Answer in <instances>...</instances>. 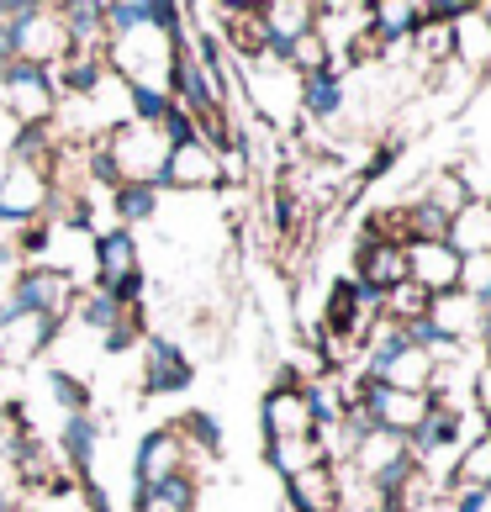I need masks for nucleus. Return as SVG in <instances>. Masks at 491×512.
Masks as SVG:
<instances>
[{
	"instance_id": "nucleus-1",
	"label": "nucleus",
	"mask_w": 491,
	"mask_h": 512,
	"mask_svg": "<svg viewBox=\"0 0 491 512\" xmlns=\"http://www.w3.org/2000/svg\"><path fill=\"white\" fill-rule=\"evenodd\" d=\"M180 37H185V32H180ZM180 37H175V32H159V27L117 32V37L106 43V69L117 74L122 85H154V90H169Z\"/></svg>"
},
{
	"instance_id": "nucleus-2",
	"label": "nucleus",
	"mask_w": 491,
	"mask_h": 512,
	"mask_svg": "<svg viewBox=\"0 0 491 512\" xmlns=\"http://www.w3.org/2000/svg\"><path fill=\"white\" fill-rule=\"evenodd\" d=\"M90 286L117 296L122 307H143V249H138V233L106 227V233L90 238Z\"/></svg>"
},
{
	"instance_id": "nucleus-3",
	"label": "nucleus",
	"mask_w": 491,
	"mask_h": 512,
	"mask_svg": "<svg viewBox=\"0 0 491 512\" xmlns=\"http://www.w3.org/2000/svg\"><path fill=\"white\" fill-rule=\"evenodd\" d=\"M101 148H106L111 169H117V185H154V191H159L164 159H169V138L159 127L122 122V127L101 132Z\"/></svg>"
},
{
	"instance_id": "nucleus-4",
	"label": "nucleus",
	"mask_w": 491,
	"mask_h": 512,
	"mask_svg": "<svg viewBox=\"0 0 491 512\" xmlns=\"http://www.w3.org/2000/svg\"><path fill=\"white\" fill-rule=\"evenodd\" d=\"M0 111H6L16 127H53V117H59V85H53V69L0 64Z\"/></svg>"
},
{
	"instance_id": "nucleus-5",
	"label": "nucleus",
	"mask_w": 491,
	"mask_h": 512,
	"mask_svg": "<svg viewBox=\"0 0 491 512\" xmlns=\"http://www.w3.org/2000/svg\"><path fill=\"white\" fill-rule=\"evenodd\" d=\"M74 296H80V286L53 270V264H27L22 275L6 286V296H0V307H16V312H37V317H53L64 328L69 312H74Z\"/></svg>"
},
{
	"instance_id": "nucleus-6",
	"label": "nucleus",
	"mask_w": 491,
	"mask_h": 512,
	"mask_svg": "<svg viewBox=\"0 0 491 512\" xmlns=\"http://www.w3.org/2000/svg\"><path fill=\"white\" fill-rule=\"evenodd\" d=\"M259 433L264 439H312V407L307 381H296V365H280V381L259 402Z\"/></svg>"
},
{
	"instance_id": "nucleus-7",
	"label": "nucleus",
	"mask_w": 491,
	"mask_h": 512,
	"mask_svg": "<svg viewBox=\"0 0 491 512\" xmlns=\"http://www.w3.org/2000/svg\"><path fill=\"white\" fill-rule=\"evenodd\" d=\"M185 470H196V460H191V449H185V439L169 423L148 428L138 439V449H132V491H154L164 481L185 476Z\"/></svg>"
},
{
	"instance_id": "nucleus-8",
	"label": "nucleus",
	"mask_w": 491,
	"mask_h": 512,
	"mask_svg": "<svg viewBox=\"0 0 491 512\" xmlns=\"http://www.w3.org/2000/svg\"><path fill=\"white\" fill-rule=\"evenodd\" d=\"M53 212V180L48 169L37 164H16L6 169V180H0V222L6 227H32Z\"/></svg>"
},
{
	"instance_id": "nucleus-9",
	"label": "nucleus",
	"mask_w": 491,
	"mask_h": 512,
	"mask_svg": "<svg viewBox=\"0 0 491 512\" xmlns=\"http://www.w3.org/2000/svg\"><path fill=\"white\" fill-rule=\"evenodd\" d=\"M143 375H138V391L143 396H175L196 381V365H191V354H185L175 338H164V333H143Z\"/></svg>"
},
{
	"instance_id": "nucleus-10",
	"label": "nucleus",
	"mask_w": 491,
	"mask_h": 512,
	"mask_svg": "<svg viewBox=\"0 0 491 512\" xmlns=\"http://www.w3.org/2000/svg\"><path fill=\"white\" fill-rule=\"evenodd\" d=\"M217 185H222V154H217L206 138H191V143H175V148H169L159 191L191 196V191H217Z\"/></svg>"
},
{
	"instance_id": "nucleus-11",
	"label": "nucleus",
	"mask_w": 491,
	"mask_h": 512,
	"mask_svg": "<svg viewBox=\"0 0 491 512\" xmlns=\"http://www.w3.org/2000/svg\"><path fill=\"white\" fill-rule=\"evenodd\" d=\"M53 338H59V322L53 317L0 307V365H37L53 349Z\"/></svg>"
},
{
	"instance_id": "nucleus-12",
	"label": "nucleus",
	"mask_w": 491,
	"mask_h": 512,
	"mask_svg": "<svg viewBox=\"0 0 491 512\" xmlns=\"http://www.w3.org/2000/svg\"><path fill=\"white\" fill-rule=\"evenodd\" d=\"M317 22V0H259V43L264 59L286 64V53L301 32H312Z\"/></svg>"
},
{
	"instance_id": "nucleus-13",
	"label": "nucleus",
	"mask_w": 491,
	"mask_h": 512,
	"mask_svg": "<svg viewBox=\"0 0 491 512\" xmlns=\"http://www.w3.org/2000/svg\"><path fill=\"white\" fill-rule=\"evenodd\" d=\"M407 280L418 291L428 296H449V291H460V254L449 249L444 238H418V243H407Z\"/></svg>"
},
{
	"instance_id": "nucleus-14",
	"label": "nucleus",
	"mask_w": 491,
	"mask_h": 512,
	"mask_svg": "<svg viewBox=\"0 0 491 512\" xmlns=\"http://www.w3.org/2000/svg\"><path fill=\"white\" fill-rule=\"evenodd\" d=\"M349 106V80L344 69H312V74H296V117L307 122H338Z\"/></svg>"
},
{
	"instance_id": "nucleus-15",
	"label": "nucleus",
	"mask_w": 491,
	"mask_h": 512,
	"mask_svg": "<svg viewBox=\"0 0 491 512\" xmlns=\"http://www.w3.org/2000/svg\"><path fill=\"white\" fill-rule=\"evenodd\" d=\"M354 286H365L370 296H386L391 286L407 280V254L396 243H381V238H360L354 243Z\"/></svg>"
},
{
	"instance_id": "nucleus-16",
	"label": "nucleus",
	"mask_w": 491,
	"mask_h": 512,
	"mask_svg": "<svg viewBox=\"0 0 491 512\" xmlns=\"http://www.w3.org/2000/svg\"><path fill=\"white\" fill-rule=\"evenodd\" d=\"M428 328L444 338V344H476L481 338V301H470L465 291H449V296H433L428 301Z\"/></svg>"
},
{
	"instance_id": "nucleus-17",
	"label": "nucleus",
	"mask_w": 491,
	"mask_h": 512,
	"mask_svg": "<svg viewBox=\"0 0 491 512\" xmlns=\"http://www.w3.org/2000/svg\"><path fill=\"white\" fill-rule=\"evenodd\" d=\"M418 22H423V6H412V0H370V37L381 43V59L407 48Z\"/></svg>"
},
{
	"instance_id": "nucleus-18",
	"label": "nucleus",
	"mask_w": 491,
	"mask_h": 512,
	"mask_svg": "<svg viewBox=\"0 0 491 512\" xmlns=\"http://www.w3.org/2000/svg\"><path fill=\"white\" fill-rule=\"evenodd\" d=\"M286 507L291 512H338V465H312L286 481Z\"/></svg>"
},
{
	"instance_id": "nucleus-19",
	"label": "nucleus",
	"mask_w": 491,
	"mask_h": 512,
	"mask_svg": "<svg viewBox=\"0 0 491 512\" xmlns=\"http://www.w3.org/2000/svg\"><path fill=\"white\" fill-rule=\"evenodd\" d=\"M201 507V476L185 470V476L164 481L154 491H132V512H196Z\"/></svg>"
},
{
	"instance_id": "nucleus-20",
	"label": "nucleus",
	"mask_w": 491,
	"mask_h": 512,
	"mask_svg": "<svg viewBox=\"0 0 491 512\" xmlns=\"http://www.w3.org/2000/svg\"><path fill=\"white\" fill-rule=\"evenodd\" d=\"M444 243H449L460 259H465V254H486V249H491V201H470L465 212L449 217Z\"/></svg>"
},
{
	"instance_id": "nucleus-21",
	"label": "nucleus",
	"mask_w": 491,
	"mask_h": 512,
	"mask_svg": "<svg viewBox=\"0 0 491 512\" xmlns=\"http://www.w3.org/2000/svg\"><path fill=\"white\" fill-rule=\"evenodd\" d=\"M96 444H101L96 412H74V417H64L59 449H64V460L74 465V476H90V465H96Z\"/></svg>"
},
{
	"instance_id": "nucleus-22",
	"label": "nucleus",
	"mask_w": 491,
	"mask_h": 512,
	"mask_svg": "<svg viewBox=\"0 0 491 512\" xmlns=\"http://www.w3.org/2000/svg\"><path fill=\"white\" fill-rule=\"evenodd\" d=\"M259 454H264V465H270L280 481H291V476H301V470L323 465V444H317V439H264Z\"/></svg>"
},
{
	"instance_id": "nucleus-23",
	"label": "nucleus",
	"mask_w": 491,
	"mask_h": 512,
	"mask_svg": "<svg viewBox=\"0 0 491 512\" xmlns=\"http://www.w3.org/2000/svg\"><path fill=\"white\" fill-rule=\"evenodd\" d=\"M122 317H127L122 301L106 296V291H96V286H80V296H74V312H69V322H80V328L96 333V338H106Z\"/></svg>"
},
{
	"instance_id": "nucleus-24",
	"label": "nucleus",
	"mask_w": 491,
	"mask_h": 512,
	"mask_svg": "<svg viewBox=\"0 0 491 512\" xmlns=\"http://www.w3.org/2000/svg\"><path fill=\"white\" fill-rule=\"evenodd\" d=\"M412 201L433 206L439 217H455V212H465V206H470V191H465V180L455 175V164H444V169H433V175L423 180V191L412 196Z\"/></svg>"
},
{
	"instance_id": "nucleus-25",
	"label": "nucleus",
	"mask_w": 491,
	"mask_h": 512,
	"mask_svg": "<svg viewBox=\"0 0 491 512\" xmlns=\"http://www.w3.org/2000/svg\"><path fill=\"white\" fill-rule=\"evenodd\" d=\"M159 206H164V191H154V185H117L111 191V212H117V227H127V233L154 222Z\"/></svg>"
},
{
	"instance_id": "nucleus-26",
	"label": "nucleus",
	"mask_w": 491,
	"mask_h": 512,
	"mask_svg": "<svg viewBox=\"0 0 491 512\" xmlns=\"http://www.w3.org/2000/svg\"><path fill=\"white\" fill-rule=\"evenodd\" d=\"M169 428H175L180 439H185V449H191V460H196V454H212V460L222 454V423H217V417L206 412V407L180 412V423H169Z\"/></svg>"
},
{
	"instance_id": "nucleus-27",
	"label": "nucleus",
	"mask_w": 491,
	"mask_h": 512,
	"mask_svg": "<svg viewBox=\"0 0 491 512\" xmlns=\"http://www.w3.org/2000/svg\"><path fill=\"white\" fill-rule=\"evenodd\" d=\"M455 486H491V433L486 439H470L455 460ZM449 486V491H455Z\"/></svg>"
},
{
	"instance_id": "nucleus-28",
	"label": "nucleus",
	"mask_w": 491,
	"mask_h": 512,
	"mask_svg": "<svg viewBox=\"0 0 491 512\" xmlns=\"http://www.w3.org/2000/svg\"><path fill=\"white\" fill-rule=\"evenodd\" d=\"M43 381H48V396H53V402H59L69 417L74 412H90V386L80 381V375H74V370H64V365H53L48 375H43Z\"/></svg>"
},
{
	"instance_id": "nucleus-29",
	"label": "nucleus",
	"mask_w": 491,
	"mask_h": 512,
	"mask_svg": "<svg viewBox=\"0 0 491 512\" xmlns=\"http://www.w3.org/2000/svg\"><path fill=\"white\" fill-rule=\"evenodd\" d=\"M460 291H465L470 301H481V307L491 301V249L460 259Z\"/></svg>"
},
{
	"instance_id": "nucleus-30",
	"label": "nucleus",
	"mask_w": 491,
	"mask_h": 512,
	"mask_svg": "<svg viewBox=\"0 0 491 512\" xmlns=\"http://www.w3.org/2000/svg\"><path fill=\"white\" fill-rule=\"evenodd\" d=\"M465 391H470V402H465V407H476L481 417H491V359H481V365L470 370Z\"/></svg>"
},
{
	"instance_id": "nucleus-31",
	"label": "nucleus",
	"mask_w": 491,
	"mask_h": 512,
	"mask_svg": "<svg viewBox=\"0 0 491 512\" xmlns=\"http://www.w3.org/2000/svg\"><path fill=\"white\" fill-rule=\"evenodd\" d=\"M460 512H491V486H455Z\"/></svg>"
},
{
	"instance_id": "nucleus-32",
	"label": "nucleus",
	"mask_w": 491,
	"mask_h": 512,
	"mask_svg": "<svg viewBox=\"0 0 491 512\" xmlns=\"http://www.w3.org/2000/svg\"><path fill=\"white\" fill-rule=\"evenodd\" d=\"M396 154H402V143H396V138H391V143H381V148H375V159L365 164V180H381L386 169L396 164Z\"/></svg>"
},
{
	"instance_id": "nucleus-33",
	"label": "nucleus",
	"mask_w": 491,
	"mask_h": 512,
	"mask_svg": "<svg viewBox=\"0 0 491 512\" xmlns=\"http://www.w3.org/2000/svg\"><path fill=\"white\" fill-rule=\"evenodd\" d=\"M412 512H460V507H455V491H433V497H428V502H418Z\"/></svg>"
},
{
	"instance_id": "nucleus-34",
	"label": "nucleus",
	"mask_w": 491,
	"mask_h": 512,
	"mask_svg": "<svg viewBox=\"0 0 491 512\" xmlns=\"http://www.w3.org/2000/svg\"><path fill=\"white\" fill-rule=\"evenodd\" d=\"M0 512H22V486L16 481H0Z\"/></svg>"
},
{
	"instance_id": "nucleus-35",
	"label": "nucleus",
	"mask_w": 491,
	"mask_h": 512,
	"mask_svg": "<svg viewBox=\"0 0 491 512\" xmlns=\"http://www.w3.org/2000/svg\"><path fill=\"white\" fill-rule=\"evenodd\" d=\"M476 11H481V22L491 27V0H476Z\"/></svg>"
},
{
	"instance_id": "nucleus-36",
	"label": "nucleus",
	"mask_w": 491,
	"mask_h": 512,
	"mask_svg": "<svg viewBox=\"0 0 491 512\" xmlns=\"http://www.w3.org/2000/svg\"><path fill=\"white\" fill-rule=\"evenodd\" d=\"M6 169H11V159H0V180H6Z\"/></svg>"
},
{
	"instance_id": "nucleus-37",
	"label": "nucleus",
	"mask_w": 491,
	"mask_h": 512,
	"mask_svg": "<svg viewBox=\"0 0 491 512\" xmlns=\"http://www.w3.org/2000/svg\"><path fill=\"white\" fill-rule=\"evenodd\" d=\"M486 433H491V417H486Z\"/></svg>"
},
{
	"instance_id": "nucleus-38",
	"label": "nucleus",
	"mask_w": 491,
	"mask_h": 512,
	"mask_svg": "<svg viewBox=\"0 0 491 512\" xmlns=\"http://www.w3.org/2000/svg\"><path fill=\"white\" fill-rule=\"evenodd\" d=\"M486 359H491V354H486Z\"/></svg>"
}]
</instances>
